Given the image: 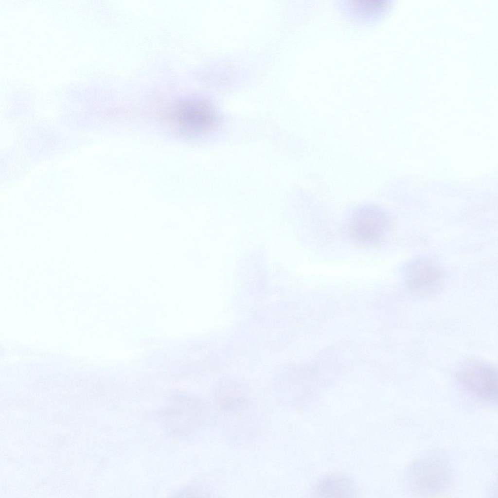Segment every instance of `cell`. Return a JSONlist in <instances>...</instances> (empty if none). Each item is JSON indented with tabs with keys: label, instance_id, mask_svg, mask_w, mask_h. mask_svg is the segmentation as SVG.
Returning a JSON list of instances; mask_svg holds the SVG:
<instances>
[{
	"label": "cell",
	"instance_id": "7",
	"mask_svg": "<svg viewBox=\"0 0 498 498\" xmlns=\"http://www.w3.org/2000/svg\"><path fill=\"white\" fill-rule=\"evenodd\" d=\"M362 12H374L383 8L385 5L384 0H359L355 4Z\"/></svg>",
	"mask_w": 498,
	"mask_h": 498
},
{
	"label": "cell",
	"instance_id": "4",
	"mask_svg": "<svg viewBox=\"0 0 498 498\" xmlns=\"http://www.w3.org/2000/svg\"><path fill=\"white\" fill-rule=\"evenodd\" d=\"M406 287L411 292L420 294L431 292L440 286L443 272L431 260L424 257L414 259L404 270Z\"/></svg>",
	"mask_w": 498,
	"mask_h": 498
},
{
	"label": "cell",
	"instance_id": "6",
	"mask_svg": "<svg viewBox=\"0 0 498 498\" xmlns=\"http://www.w3.org/2000/svg\"><path fill=\"white\" fill-rule=\"evenodd\" d=\"M314 497L323 498L353 497L355 486L348 478L340 475L326 476L319 480L314 489Z\"/></svg>",
	"mask_w": 498,
	"mask_h": 498
},
{
	"label": "cell",
	"instance_id": "3",
	"mask_svg": "<svg viewBox=\"0 0 498 498\" xmlns=\"http://www.w3.org/2000/svg\"><path fill=\"white\" fill-rule=\"evenodd\" d=\"M457 377L465 389L476 397L497 401L498 372L490 364L478 360L467 361L459 368Z\"/></svg>",
	"mask_w": 498,
	"mask_h": 498
},
{
	"label": "cell",
	"instance_id": "1",
	"mask_svg": "<svg viewBox=\"0 0 498 498\" xmlns=\"http://www.w3.org/2000/svg\"><path fill=\"white\" fill-rule=\"evenodd\" d=\"M451 471L446 456L433 451L414 461L407 470L405 482L410 490L433 494L445 490L449 484Z\"/></svg>",
	"mask_w": 498,
	"mask_h": 498
},
{
	"label": "cell",
	"instance_id": "5",
	"mask_svg": "<svg viewBox=\"0 0 498 498\" xmlns=\"http://www.w3.org/2000/svg\"><path fill=\"white\" fill-rule=\"evenodd\" d=\"M178 116L180 123L195 134L210 132L218 126L219 117L209 103L200 100H189L179 106Z\"/></svg>",
	"mask_w": 498,
	"mask_h": 498
},
{
	"label": "cell",
	"instance_id": "2",
	"mask_svg": "<svg viewBox=\"0 0 498 498\" xmlns=\"http://www.w3.org/2000/svg\"><path fill=\"white\" fill-rule=\"evenodd\" d=\"M390 222L387 213L381 207L374 204L361 206L354 210L348 218V234L358 244L377 245L387 234Z\"/></svg>",
	"mask_w": 498,
	"mask_h": 498
}]
</instances>
